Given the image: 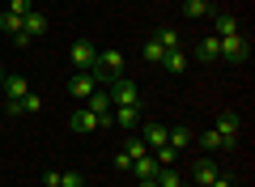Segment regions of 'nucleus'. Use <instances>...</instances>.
Returning a JSON list of instances; mask_svg holds the SVG:
<instances>
[{"instance_id": "f257e3e1", "label": "nucleus", "mask_w": 255, "mask_h": 187, "mask_svg": "<svg viewBox=\"0 0 255 187\" xmlns=\"http://www.w3.org/2000/svg\"><path fill=\"white\" fill-rule=\"evenodd\" d=\"M94 72L102 77V85H111L115 77H124V51H98V64H94Z\"/></svg>"}, {"instance_id": "f03ea898", "label": "nucleus", "mask_w": 255, "mask_h": 187, "mask_svg": "<svg viewBox=\"0 0 255 187\" xmlns=\"http://www.w3.org/2000/svg\"><path fill=\"white\" fill-rule=\"evenodd\" d=\"M107 94H111V102H115V107H140V89L132 85L128 77H115V81L107 85Z\"/></svg>"}, {"instance_id": "7ed1b4c3", "label": "nucleus", "mask_w": 255, "mask_h": 187, "mask_svg": "<svg viewBox=\"0 0 255 187\" xmlns=\"http://www.w3.org/2000/svg\"><path fill=\"white\" fill-rule=\"evenodd\" d=\"M68 60H73V68H77V72H90L94 64H98V47H94L90 38H77V43L68 47Z\"/></svg>"}, {"instance_id": "20e7f679", "label": "nucleus", "mask_w": 255, "mask_h": 187, "mask_svg": "<svg viewBox=\"0 0 255 187\" xmlns=\"http://www.w3.org/2000/svg\"><path fill=\"white\" fill-rule=\"evenodd\" d=\"M94 89H102V77H98L94 68H90V72H73V81H68V94H73L77 102H85Z\"/></svg>"}, {"instance_id": "39448f33", "label": "nucleus", "mask_w": 255, "mask_h": 187, "mask_svg": "<svg viewBox=\"0 0 255 187\" xmlns=\"http://www.w3.org/2000/svg\"><path fill=\"white\" fill-rule=\"evenodd\" d=\"M247 51H251V47H247V38L243 34H230V38H221V60H247Z\"/></svg>"}, {"instance_id": "423d86ee", "label": "nucleus", "mask_w": 255, "mask_h": 187, "mask_svg": "<svg viewBox=\"0 0 255 187\" xmlns=\"http://www.w3.org/2000/svg\"><path fill=\"white\" fill-rule=\"evenodd\" d=\"M73 128H77V132H98V128H102V119L94 115V111L85 107V102H77V111H73Z\"/></svg>"}, {"instance_id": "0eeeda50", "label": "nucleus", "mask_w": 255, "mask_h": 187, "mask_svg": "<svg viewBox=\"0 0 255 187\" xmlns=\"http://www.w3.org/2000/svg\"><path fill=\"white\" fill-rule=\"evenodd\" d=\"M30 85L26 77H17V72H4V81H0V98H26Z\"/></svg>"}, {"instance_id": "6e6552de", "label": "nucleus", "mask_w": 255, "mask_h": 187, "mask_svg": "<svg viewBox=\"0 0 255 187\" xmlns=\"http://www.w3.org/2000/svg\"><path fill=\"white\" fill-rule=\"evenodd\" d=\"M140 119H145L140 107H111V124H119V128H136Z\"/></svg>"}, {"instance_id": "1a4fd4ad", "label": "nucleus", "mask_w": 255, "mask_h": 187, "mask_svg": "<svg viewBox=\"0 0 255 187\" xmlns=\"http://www.w3.org/2000/svg\"><path fill=\"white\" fill-rule=\"evenodd\" d=\"M213 128H217V132L226 136L230 145H234V141H238V128H243V115H238V111H226V115H221V119H217Z\"/></svg>"}, {"instance_id": "9d476101", "label": "nucleus", "mask_w": 255, "mask_h": 187, "mask_svg": "<svg viewBox=\"0 0 255 187\" xmlns=\"http://www.w3.org/2000/svg\"><path fill=\"white\" fill-rule=\"evenodd\" d=\"M21 34H26V38H38V34H47V13L30 9L26 17H21Z\"/></svg>"}, {"instance_id": "9b49d317", "label": "nucleus", "mask_w": 255, "mask_h": 187, "mask_svg": "<svg viewBox=\"0 0 255 187\" xmlns=\"http://www.w3.org/2000/svg\"><path fill=\"white\" fill-rule=\"evenodd\" d=\"M85 107H90L98 119H107V115H111V107H115V102H111V94H107V85H102V89H94L90 98H85Z\"/></svg>"}, {"instance_id": "f8f14e48", "label": "nucleus", "mask_w": 255, "mask_h": 187, "mask_svg": "<svg viewBox=\"0 0 255 187\" xmlns=\"http://www.w3.org/2000/svg\"><path fill=\"white\" fill-rule=\"evenodd\" d=\"M196 141H200V149H209V153H217V149H234V145H230L226 136L217 132V128H204V132L196 136Z\"/></svg>"}, {"instance_id": "ddd939ff", "label": "nucleus", "mask_w": 255, "mask_h": 187, "mask_svg": "<svg viewBox=\"0 0 255 187\" xmlns=\"http://www.w3.org/2000/svg\"><path fill=\"white\" fill-rule=\"evenodd\" d=\"M217 175H221V166H217V162H213V158L196 162V187H209V183H213V179H217Z\"/></svg>"}, {"instance_id": "4468645a", "label": "nucleus", "mask_w": 255, "mask_h": 187, "mask_svg": "<svg viewBox=\"0 0 255 187\" xmlns=\"http://www.w3.org/2000/svg\"><path fill=\"white\" fill-rule=\"evenodd\" d=\"M196 55H200V60H221V38L217 34H204L200 47H196Z\"/></svg>"}, {"instance_id": "2eb2a0df", "label": "nucleus", "mask_w": 255, "mask_h": 187, "mask_svg": "<svg viewBox=\"0 0 255 187\" xmlns=\"http://www.w3.org/2000/svg\"><path fill=\"white\" fill-rule=\"evenodd\" d=\"M191 141H196V132H191V128H170V136H166V145H170L174 153H179V149H187Z\"/></svg>"}, {"instance_id": "dca6fc26", "label": "nucleus", "mask_w": 255, "mask_h": 187, "mask_svg": "<svg viewBox=\"0 0 255 187\" xmlns=\"http://www.w3.org/2000/svg\"><path fill=\"white\" fill-rule=\"evenodd\" d=\"M162 68H166V72H174V77L187 68V55H183V47H174V51H166V55H162Z\"/></svg>"}, {"instance_id": "f3484780", "label": "nucleus", "mask_w": 255, "mask_h": 187, "mask_svg": "<svg viewBox=\"0 0 255 187\" xmlns=\"http://www.w3.org/2000/svg\"><path fill=\"white\" fill-rule=\"evenodd\" d=\"M213 34H217V38H230V34H238V21L230 17V13H217V17H213Z\"/></svg>"}, {"instance_id": "a211bd4d", "label": "nucleus", "mask_w": 255, "mask_h": 187, "mask_svg": "<svg viewBox=\"0 0 255 187\" xmlns=\"http://www.w3.org/2000/svg\"><path fill=\"white\" fill-rule=\"evenodd\" d=\"M166 136H170V128H162V124H145V145H149V149H162Z\"/></svg>"}, {"instance_id": "6ab92c4d", "label": "nucleus", "mask_w": 255, "mask_h": 187, "mask_svg": "<svg viewBox=\"0 0 255 187\" xmlns=\"http://www.w3.org/2000/svg\"><path fill=\"white\" fill-rule=\"evenodd\" d=\"M132 175H136V179H153L157 175V158H153V153H149V158H136V162H132Z\"/></svg>"}, {"instance_id": "aec40b11", "label": "nucleus", "mask_w": 255, "mask_h": 187, "mask_svg": "<svg viewBox=\"0 0 255 187\" xmlns=\"http://www.w3.org/2000/svg\"><path fill=\"white\" fill-rule=\"evenodd\" d=\"M124 153H128V158H132V162H136V158H149V153H153V149H149V145L140 141V136H128V141H124Z\"/></svg>"}, {"instance_id": "412c9836", "label": "nucleus", "mask_w": 255, "mask_h": 187, "mask_svg": "<svg viewBox=\"0 0 255 187\" xmlns=\"http://www.w3.org/2000/svg\"><path fill=\"white\" fill-rule=\"evenodd\" d=\"M209 4H204V0H183V17H191V21H200V17H209Z\"/></svg>"}, {"instance_id": "4be33fe9", "label": "nucleus", "mask_w": 255, "mask_h": 187, "mask_svg": "<svg viewBox=\"0 0 255 187\" xmlns=\"http://www.w3.org/2000/svg\"><path fill=\"white\" fill-rule=\"evenodd\" d=\"M157 187H179L183 183V179H179V170H174V166H157Z\"/></svg>"}, {"instance_id": "5701e85b", "label": "nucleus", "mask_w": 255, "mask_h": 187, "mask_svg": "<svg viewBox=\"0 0 255 187\" xmlns=\"http://www.w3.org/2000/svg\"><path fill=\"white\" fill-rule=\"evenodd\" d=\"M0 30H4V34H21V17H13V13H0Z\"/></svg>"}, {"instance_id": "b1692460", "label": "nucleus", "mask_w": 255, "mask_h": 187, "mask_svg": "<svg viewBox=\"0 0 255 187\" xmlns=\"http://www.w3.org/2000/svg\"><path fill=\"white\" fill-rule=\"evenodd\" d=\"M162 55H166V47L157 43V38H153V43H145V60L149 64H162Z\"/></svg>"}, {"instance_id": "393cba45", "label": "nucleus", "mask_w": 255, "mask_h": 187, "mask_svg": "<svg viewBox=\"0 0 255 187\" xmlns=\"http://www.w3.org/2000/svg\"><path fill=\"white\" fill-rule=\"evenodd\" d=\"M34 111H43V98H38V94H26V98H21V115H34Z\"/></svg>"}, {"instance_id": "a878e982", "label": "nucleus", "mask_w": 255, "mask_h": 187, "mask_svg": "<svg viewBox=\"0 0 255 187\" xmlns=\"http://www.w3.org/2000/svg\"><path fill=\"white\" fill-rule=\"evenodd\" d=\"M30 9H34V4H30V0H9V9H4V13H13V17H26Z\"/></svg>"}, {"instance_id": "bb28decb", "label": "nucleus", "mask_w": 255, "mask_h": 187, "mask_svg": "<svg viewBox=\"0 0 255 187\" xmlns=\"http://www.w3.org/2000/svg\"><path fill=\"white\" fill-rule=\"evenodd\" d=\"M157 43H162L166 51H174V47H179V34H174V30H157Z\"/></svg>"}, {"instance_id": "cd10ccee", "label": "nucleus", "mask_w": 255, "mask_h": 187, "mask_svg": "<svg viewBox=\"0 0 255 187\" xmlns=\"http://www.w3.org/2000/svg\"><path fill=\"white\" fill-rule=\"evenodd\" d=\"M60 187H85L81 175H60Z\"/></svg>"}, {"instance_id": "c85d7f7f", "label": "nucleus", "mask_w": 255, "mask_h": 187, "mask_svg": "<svg viewBox=\"0 0 255 187\" xmlns=\"http://www.w3.org/2000/svg\"><path fill=\"white\" fill-rule=\"evenodd\" d=\"M209 187H234V179H230V175H217V179H213Z\"/></svg>"}, {"instance_id": "c756f323", "label": "nucleus", "mask_w": 255, "mask_h": 187, "mask_svg": "<svg viewBox=\"0 0 255 187\" xmlns=\"http://www.w3.org/2000/svg\"><path fill=\"white\" fill-rule=\"evenodd\" d=\"M136 187H157V179H136Z\"/></svg>"}, {"instance_id": "7c9ffc66", "label": "nucleus", "mask_w": 255, "mask_h": 187, "mask_svg": "<svg viewBox=\"0 0 255 187\" xmlns=\"http://www.w3.org/2000/svg\"><path fill=\"white\" fill-rule=\"evenodd\" d=\"M204 4H209V9H213V4H217V0H204Z\"/></svg>"}, {"instance_id": "2f4dec72", "label": "nucleus", "mask_w": 255, "mask_h": 187, "mask_svg": "<svg viewBox=\"0 0 255 187\" xmlns=\"http://www.w3.org/2000/svg\"><path fill=\"white\" fill-rule=\"evenodd\" d=\"M179 187H187V183H179Z\"/></svg>"}]
</instances>
